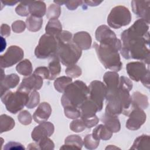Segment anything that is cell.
Here are the masks:
<instances>
[{
	"label": "cell",
	"instance_id": "16",
	"mask_svg": "<svg viewBox=\"0 0 150 150\" xmlns=\"http://www.w3.org/2000/svg\"><path fill=\"white\" fill-rule=\"evenodd\" d=\"M52 113L50 105L46 102L40 103L33 115V118L37 123L47 121Z\"/></svg>",
	"mask_w": 150,
	"mask_h": 150
},
{
	"label": "cell",
	"instance_id": "37",
	"mask_svg": "<svg viewBox=\"0 0 150 150\" xmlns=\"http://www.w3.org/2000/svg\"><path fill=\"white\" fill-rule=\"evenodd\" d=\"M100 143L99 140L96 139L92 134L87 135L83 140V145L88 149H94L97 148Z\"/></svg>",
	"mask_w": 150,
	"mask_h": 150
},
{
	"label": "cell",
	"instance_id": "31",
	"mask_svg": "<svg viewBox=\"0 0 150 150\" xmlns=\"http://www.w3.org/2000/svg\"><path fill=\"white\" fill-rule=\"evenodd\" d=\"M14 120L10 116L6 114H2L0 117L1 133L11 130L15 127Z\"/></svg>",
	"mask_w": 150,
	"mask_h": 150
},
{
	"label": "cell",
	"instance_id": "22",
	"mask_svg": "<svg viewBox=\"0 0 150 150\" xmlns=\"http://www.w3.org/2000/svg\"><path fill=\"white\" fill-rule=\"evenodd\" d=\"M131 97L132 107L139 108L142 110L146 109L149 105L148 98L146 96L141 93L139 91L134 92Z\"/></svg>",
	"mask_w": 150,
	"mask_h": 150
},
{
	"label": "cell",
	"instance_id": "9",
	"mask_svg": "<svg viewBox=\"0 0 150 150\" xmlns=\"http://www.w3.org/2000/svg\"><path fill=\"white\" fill-rule=\"evenodd\" d=\"M126 69L131 79L141 81L144 86L149 88V69L145 63L142 62H130L127 64Z\"/></svg>",
	"mask_w": 150,
	"mask_h": 150
},
{
	"label": "cell",
	"instance_id": "42",
	"mask_svg": "<svg viewBox=\"0 0 150 150\" xmlns=\"http://www.w3.org/2000/svg\"><path fill=\"white\" fill-rule=\"evenodd\" d=\"M39 146L40 149H53L54 144L53 142L48 137L45 138L39 142Z\"/></svg>",
	"mask_w": 150,
	"mask_h": 150
},
{
	"label": "cell",
	"instance_id": "20",
	"mask_svg": "<svg viewBox=\"0 0 150 150\" xmlns=\"http://www.w3.org/2000/svg\"><path fill=\"white\" fill-rule=\"evenodd\" d=\"M28 8L30 15L35 17L42 18L46 13V6L43 1H29Z\"/></svg>",
	"mask_w": 150,
	"mask_h": 150
},
{
	"label": "cell",
	"instance_id": "38",
	"mask_svg": "<svg viewBox=\"0 0 150 150\" xmlns=\"http://www.w3.org/2000/svg\"><path fill=\"white\" fill-rule=\"evenodd\" d=\"M66 74L71 78H77L81 74V69L77 65L74 64L72 66H68L66 70Z\"/></svg>",
	"mask_w": 150,
	"mask_h": 150
},
{
	"label": "cell",
	"instance_id": "29",
	"mask_svg": "<svg viewBox=\"0 0 150 150\" xmlns=\"http://www.w3.org/2000/svg\"><path fill=\"white\" fill-rule=\"evenodd\" d=\"M43 24V19L32 15L28 16L26 20L27 29L30 32H37L40 29Z\"/></svg>",
	"mask_w": 150,
	"mask_h": 150
},
{
	"label": "cell",
	"instance_id": "1",
	"mask_svg": "<svg viewBox=\"0 0 150 150\" xmlns=\"http://www.w3.org/2000/svg\"><path fill=\"white\" fill-rule=\"evenodd\" d=\"M122 40L120 52L126 59H137L149 64V33L142 35L129 28L121 35Z\"/></svg>",
	"mask_w": 150,
	"mask_h": 150
},
{
	"label": "cell",
	"instance_id": "18",
	"mask_svg": "<svg viewBox=\"0 0 150 150\" xmlns=\"http://www.w3.org/2000/svg\"><path fill=\"white\" fill-rule=\"evenodd\" d=\"M73 41L81 50H87L91 46L92 39L88 32L81 31L74 35Z\"/></svg>",
	"mask_w": 150,
	"mask_h": 150
},
{
	"label": "cell",
	"instance_id": "19",
	"mask_svg": "<svg viewBox=\"0 0 150 150\" xmlns=\"http://www.w3.org/2000/svg\"><path fill=\"white\" fill-rule=\"evenodd\" d=\"M19 77L14 73L5 76L1 80V96L9 91L10 88H15L19 83Z\"/></svg>",
	"mask_w": 150,
	"mask_h": 150
},
{
	"label": "cell",
	"instance_id": "23",
	"mask_svg": "<svg viewBox=\"0 0 150 150\" xmlns=\"http://www.w3.org/2000/svg\"><path fill=\"white\" fill-rule=\"evenodd\" d=\"M83 145V141L80 137L77 135L68 136L64 140V145L60 147V149H81Z\"/></svg>",
	"mask_w": 150,
	"mask_h": 150
},
{
	"label": "cell",
	"instance_id": "10",
	"mask_svg": "<svg viewBox=\"0 0 150 150\" xmlns=\"http://www.w3.org/2000/svg\"><path fill=\"white\" fill-rule=\"evenodd\" d=\"M88 98L93 101L98 107L99 111L103 107V101L107 94V87L100 81L94 80L91 82L88 86Z\"/></svg>",
	"mask_w": 150,
	"mask_h": 150
},
{
	"label": "cell",
	"instance_id": "39",
	"mask_svg": "<svg viewBox=\"0 0 150 150\" xmlns=\"http://www.w3.org/2000/svg\"><path fill=\"white\" fill-rule=\"evenodd\" d=\"M29 1H23L21 2L20 4L16 7V13L21 16H27L29 13L28 5Z\"/></svg>",
	"mask_w": 150,
	"mask_h": 150
},
{
	"label": "cell",
	"instance_id": "34",
	"mask_svg": "<svg viewBox=\"0 0 150 150\" xmlns=\"http://www.w3.org/2000/svg\"><path fill=\"white\" fill-rule=\"evenodd\" d=\"M61 13L60 6L56 4H50L46 11V17L49 19H57Z\"/></svg>",
	"mask_w": 150,
	"mask_h": 150
},
{
	"label": "cell",
	"instance_id": "27",
	"mask_svg": "<svg viewBox=\"0 0 150 150\" xmlns=\"http://www.w3.org/2000/svg\"><path fill=\"white\" fill-rule=\"evenodd\" d=\"M46 34L56 38L62 32V26L57 19H49L45 28Z\"/></svg>",
	"mask_w": 150,
	"mask_h": 150
},
{
	"label": "cell",
	"instance_id": "43",
	"mask_svg": "<svg viewBox=\"0 0 150 150\" xmlns=\"http://www.w3.org/2000/svg\"><path fill=\"white\" fill-rule=\"evenodd\" d=\"M34 74L39 76L43 79H49L50 76V72L48 67L45 66H40L37 67L33 72Z\"/></svg>",
	"mask_w": 150,
	"mask_h": 150
},
{
	"label": "cell",
	"instance_id": "21",
	"mask_svg": "<svg viewBox=\"0 0 150 150\" xmlns=\"http://www.w3.org/2000/svg\"><path fill=\"white\" fill-rule=\"evenodd\" d=\"M81 112V118H88L94 116L97 111H99L97 105L88 98L83 103L80 108Z\"/></svg>",
	"mask_w": 150,
	"mask_h": 150
},
{
	"label": "cell",
	"instance_id": "4",
	"mask_svg": "<svg viewBox=\"0 0 150 150\" xmlns=\"http://www.w3.org/2000/svg\"><path fill=\"white\" fill-rule=\"evenodd\" d=\"M57 49L54 56L64 66L75 64L81 56V50L73 42L72 35L67 30H63L56 38Z\"/></svg>",
	"mask_w": 150,
	"mask_h": 150
},
{
	"label": "cell",
	"instance_id": "12",
	"mask_svg": "<svg viewBox=\"0 0 150 150\" xmlns=\"http://www.w3.org/2000/svg\"><path fill=\"white\" fill-rule=\"evenodd\" d=\"M129 118L126 122V127L129 130H137L145 123L146 115L143 110L132 107L128 114Z\"/></svg>",
	"mask_w": 150,
	"mask_h": 150
},
{
	"label": "cell",
	"instance_id": "8",
	"mask_svg": "<svg viewBox=\"0 0 150 150\" xmlns=\"http://www.w3.org/2000/svg\"><path fill=\"white\" fill-rule=\"evenodd\" d=\"M131 18L129 10L124 6L118 5L113 8L110 11L107 18V23L111 28L119 29L129 25Z\"/></svg>",
	"mask_w": 150,
	"mask_h": 150
},
{
	"label": "cell",
	"instance_id": "15",
	"mask_svg": "<svg viewBox=\"0 0 150 150\" xmlns=\"http://www.w3.org/2000/svg\"><path fill=\"white\" fill-rule=\"evenodd\" d=\"M131 7L133 12L141 19H145L149 22V7L150 1H131Z\"/></svg>",
	"mask_w": 150,
	"mask_h": 150
},
{
	"label": "cell",
	"instance_id": "36",
	"mask_svg": "<svg viewBox=\"0 0 150 150\" xmlns=\"http://www.w3.org/2000/svg\"><path fill=\"white\" fill-rule=\"evenodd\" d=\"M40 101L39 93L36 90L32 91L29 94V99L26 107L31 109L36 107Z\"/></svg>",
	"mask_w": 150,
	"mask_h": 150
},
{
	"label": "cell",
	"instance_id": "7",
	"mask_svg": "<svg viewBox=\"0 0 150 150\" xmlns=\"http://www.w3.org/2000/svg\"><path fill=\"white\" fill-rule=\"evenodd\" d=\"M57 49L56 38L48 34L43 35L35 48V54L38 59H46L53 57Z\"/></svg>",
	"mask_w": 150,
	"mask_h": 150
},
{
	"label": "cell",
	"instance_id": "5",
	"mask_svg": "<svg viewBox=\"0 0 150 150\" xmlns=\"http://www.w3.org/2000/svg\"><path fill=\"white\" fill-rule=\"evenodd\" d=\"M89 95L88 87L82 81L76 80L65 88L61 98L62 105L71 106L80 109Z\"/></svg>",
	"mask_w": 150,
	"mask_h": 150
},
{
	"label": "cell",
	"instance_id": "44",
	"mask_svg": "<svg viewBox=\"0 0 150 150\" xmlns=\"http://www.w3.org/2000/svg\"><path fill=\"white\" fill-rule=\"evenodd\" d=\"M26 26V23L23 21H16L12 24V29L15 33H19L25 30Z\"/></svg>",
	"mask_w": 150,
	"mask_h": 150
},
{
	"label": "cell",
	"instance_id": "47",
	"mask_svg": "<svg viewBox=\"0 0 150 150\" xmlns=\"http://www.w3.org/2000/svg\"><path fill=\"white\" fill-rule=\"evenodd\" d=\"M83 3V1H65V5L69 10H75Z\"/></svg>",
	"mask_w": 150,
	"mask_h": 150
},
{
	"label": "cell",
	"instance_id": "41",
	"mask_svg": "<svg viewBox=\"0 0 150 150\" xmlns=\"http://www.w3.org/2000/svg\"><path fill=\"white\" fill-rule=\"evenodd\" d=\"M86 128V127L81 118L74 119V120L70 124V129L75 132H80L84 130Z\"/></svg>",
	"mask_w": 150,
	"mask_h": 150
},
{
	"label": "cell",
	"instance_id": "48",
	"mask_svg": "<svg viewBox=\"0 0 150 150\" xmlns=\"http://www.w3.org/2000/svg\"><path fill=\"white\" fill-rule=\"evenodd\" d=\"M11 28L6 24H2L1 26V36L7 37L10 35Z\"/></svg>",
	"mask_w": 150,
	"mask_h": 150
},
{
	"label": "cell",
	"instance_id": "2",
	"mask_svg": "<svg viewBox=\"0 0 150 150\" xmlns=\"http://www.w3.org/2000/svg\"><path fill=\"white\" fill-rule=\"evenodd\" d=\"M132 81L125 76H121L117 90L106 95L107 105L105 114L117 117L121 113L128 115L132 109L129 91L132 88Z\"/></svg>",
	"mask_w": 150,
	"mask_h": 150
},
{
	"label": "cell",
	"instance_id": "28",
	"mask_svg": "<svg viewBox=\"0 0 150 150\" xmlns=\"http://www.w3.org/2000/svg\"><path fill=\"white\" fill-rule=\"evenodd\" d=\"M130 149L149 150L150 149V137L148 135H142L137 137Z\"/></svg>",
	"mask_w": 150,
	"mask_h": 150
},
{
	"label": "cell",
	"instance_id": "35",
	"mask_svg": "<svg viewBox=\"0 0 150 150\" xmlns=\"http://www.w3.org/2000/svg\"><path fill=\"white\" fill-rule=\"evenodd\" d=\"M64 112L66 117L73 120L80 117L81 115V112L79 108L71 106L64 107Z\"/></svg>",
	"mask_w": 150,
	"mask_h": 150
},
{
	"label": "cell",
	"instance_id": "6",
	"mask_svg": "<svg viewBox=\"0 0 150 150\" xmlns=\"http://www.w3.org/2000/svg\"><path fill=\"white\" fill-rule=\"evenodd\" d=\"M29 94L17 89L15 92L6 91L1 96V99L9 112L16 114L26 105L29 99Z\"/></svg>",
	"mask_w": 150,
	"mask_h": 150
},
{
	"label": "cell",
	"instance_id": "40",
	"mask_svg": "<svg viewBox=\"0 0 150 150\" xmlns=\"http://www.w3.org/2000/svg\"><path fill=\"white\" fill-rule=\"evenodd\" d=\"M18 120L22 124L26 125L31 123L32 118L29 111L27 110H23L18 114Z\"/></svg>",
	"mask_w": 150,
	"mask_h": 150
},
{
	"label": "cell",
	"instance_id": "52",
	"mask_svg": "<svg viewBox=\"0 0 150 150\" xmlns=\"http://www.w3.org/2000/svg\"><path fill=\"white\" fill-rule=\"evenodd\" d=\"M28 149H39V145L38 144H35V143H31L29 145H28Z\"/></svg>",
	"mask_w": 150,
	"mask_h": 150
},
{
	"label": "cell",
	"instance_id": "24",
	"mask_svg": "<svg viewBox=\"0 0 150 150\" xmlns=\"http://www.w3.org/2000/svg\"><path fill=\"white\" fill-rule=\"evenodd\" d=\"M113 132L109 129L105 125L100 124L97 126L93 130L91 134L93 137L97 140H108L112 136Z\"/></svg>",
	"mask_w": 150,
	"mask_h": 150
},
{
	"label": "cell",
	"instance_id": "25",
	"mask_svg": "<svg viewBox=\"0 0 150 150\" xmlns=\"http://www.w3.org/2000/svg\"><path fill=\"white\" fill-rule=\"evenodd\" d=\"M95 37L98 42H101L108 39L115 38L117 36L115 33L109 27L103 25L97 28L96 30Z\"/></svg>",
	"mask_w": 150,
	"mask_h": 150
},
{
	"label": "cell",
	"instance_id": "14",
	"mask_svg": "<svg viewBox=\"0 0 150 150\" xmlns=\"http://www.w3.org/2000/svg\"><path fill=\"white\" fill-rule=\"evenodd\" d=\"M43 83V79L33 73L24 78L18 89L30 93L32 91L40 89Z\"/></svg>",
	"mask_w": 150,
	"mask_h": 150
},
{
	"label": "cell",
	"instance_id": "17",
	"mask_svg": "<svg viewBox=\"0 0 150 150\" xmlns=\"http://www.w3.org/2000/svg\"><path fill=\"white\" fill-rule=\"evenodd\" d=\"M120 77L116 71H107L103 76V80L107 87V94H110L116 91L119 85Z\"/></svg>",
	"mask_w": 150,
	"mask_h": 150
},
{
	"label": "cell",
	"instance_id": "11",
	"mask_svg": "<svg viewBox=\"0 0 150 150\" xmlns=\"http://www.w3.org/2000/svg\"><path fill=\"white\" fill-rule=\"evenodd\" d=\"M24 52L19 46L12 45L8 47L6 52L0 57L1 68L11 67L23 59Z\"/></svg>",
	"mask_w": 150,
	"mask_h": 150
},
{
	"label": "cell",
	"instance_id": "53",
	"mask_svg": "<svg viewBox=\"0 0 150 150\" xmlns=\"http://www.w3.org/2000/svg\"><path fill=\"white\" fill-rule=\"evenodd\" d=\"M114 148H115V149H118V147H115V146L114 147V146H112L111 145H110L108 146H107V147H106L105 149H114Z\"/></svg>",
	"mask_w": 150,
	"mask_h": 150
},
{
	"label": "cell",
	"instance_id": "49",
	"mask_svg": "<svg viewBox=\"0 0 150 150\" xmlns=\"http://www.w3.org/2000/svg\"><path fill=\"white\" fill-rule=\"evenodd\" d=\"M103 1H83V3L86 4L88 6H96L97 5H99L101 3H102Z\"/></svg>",
	"mask_w": 150,
	"mask_h": 150
},
{
	"label": "cell",
	"instance_id": "32",
	"mask_svg": "<svg viewBox=\"0 0 150 150\" xmlns=\"http://www.w3.org/2000/svg\"><path fill=\"white\" fill-rule=\"evenodd\" d=\"M16 70L18 73L21 75L27 76L31 75L32 73V65L28 59H25L21 61L16 66Z\"/></svg>",
	"mask_w": 150,
	"mask_h": 150
},
{
	"label": "cell",
	"instance_id": "45",
	"mask_svg": "<svg viewBox=\"0 0 150 150\" xmlns=\"http://www.w3.org/2000/svg\"><path fill=\"white\" fill-rule=\"evenodd\" d=\"M81 119L83 121L86 127L88 128H92L93 127L96 126L99 122V118L97 117L96 115L91 117L81 118Z\"/></svg>",
	"mask_w": 150,
	"mask_h": 150
},
{
	"label": "cell",
	"instance_id": "51",
	"mask_svg": "<svg viewBox=\"0 0 150 150\" xmlns=\"http://www.w3.org/2000/svg\"><path fill=\"white\" fill-rule=\"evenodd\" d=\"M6 46V43L5 39L2 36H1V52H3V50L5 49Z\"/></svg>",
	"mask_w": 150,
	"mask_h": 150
},
{
	"label": "cell",
	"instance_id": "26",
	"mask_svg": "<svg viewBox=\"0 0 150 150\" xmlns=\"http://www.w3.org/2000/svg\"><path fill=\"white\" fill-rule=\"evenodd\" d=\"M101 121L112 132H118L121 129V124L117 117L104 114L101 117Z\"/></svg>",
	"mask_w": 150,
	"mask_h": 150
},
{
	"label": "cell",
	"instance_id": "3",
	"mask_svg": "<svg viewBox=\"0 0 150 150\" xmlns=\"http://www.w3.org/2000/svg\"><path fill=\"white\" fill-rule=\"evenodd\" d=\"M98 57L105 69L114 71H120L122 66L118 51L121 47V42L117 37L94 43Z\"/></svg>",
	"mask_w": 150,
	"mask_h": 150
},
{
	"label": "cell",
	"instance_id": "50",
	"mask_svg": "<svg viewBox=\"0 0 150 150\" xmlns=\"http://www.w3.org/2000/svg\"><path fill=\"white\" fill-rule=\"evenodd\" d=\"M1 2L4 5H8V6H13L17 3H18V1H13V0H1Z\"/></svg>",
	"mask_w": 150,
	"mask_h": 150
},
{
	"label": "cell",
	"instance_id": "30",
	"mask_svg": "<svg viewBox=\"0 0 150 150\" xmlns=\"http://www.w3.org/2000/svg\"><path fill=\"white\" fill-rule=\"evenodd\" d=\"M60 62L56 56L53 57L52 60L49 63L48 69L50 72V76L49 80H54L61 71Z\"/></svg>",
	"mask_w": 150,
	"mask_h": 150
},
{
	"label": "cell",
	"instance_id": "46",
	"mask_svg": "<svg viewBox=\"0 0 150 150\" xmlns=\"http://www.w3.org/2000/svg\"><path fill=\"white\" fill-rule=\"evenodd\" d=\"M25 147L20 143L10 141L8 142L4 148V149H25Z\"/></svg>",
	"mask_w": 150,
	"mask_h": 150
},
{
	"label": "cell",
	"instance_id": "13",
	"mask_svg": "<svg viewBox=\"0 0 150 150\" xmlns=\"http://www.w3.org/2000/svg\"><path fill=\"white\" fill-rule=\"evenodd\" d=\"M54 131V125L50 122L45 121L34 128L31 133V137L33 141L39 142L43 138L50 137Z\"/></svg>",
	"mask_w": 150,
	"mask_h": 150
},
{
	"label": "cell",
	"instance_id": "33",
	"mask_svg": "<svg viewBox=\"0 0 150 150\" xmlns=\"http://www.w3.org/2000/svg\"><path fill=\"white\" fill-rule=\"evenodd\" d=\"M72 83V78L69 76H61L54 81V87L59 93H63L66 87Z\"/></svg>",
	"mask_w": 150,
	"mask_h": 150
}]
</instances>
